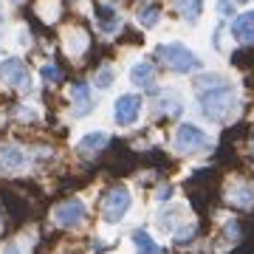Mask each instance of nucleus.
Returning a JSON list of instances; mask_svg holds the SVG:
<instances>
[{"label":"nucleus","mask_w":254,"mask_h":254,"mask_svg":"<svg viewBox=\"0 0 254 254\" xmlns=\"http://www.w3.org/2000/svg\"><path fill=\"white\" fill-rule=\"evenodd\" d=\"M237 110V93L232 88V82L223 88H212V91L200 93V113L209 122H229Z\"/></svg>","instance_id":"obj_1"},{"label":"nucleus","mask_w":254,"mask_h":254,"mask_svg":"<svg viewBox=\"0 0 254 254\" xmlns=\"http://www.w3.org/2000/svg\"><path fill=\"white\" fill-rule=\"evenodd\" d=\"M158 57L178 73H190V71H198L200 68L198 54L190 51L184 43H161V46H158Z\"/></svg>","instance_id":"obj_2"},{"label":"nucleus","mask_w":254,"mask_h":254,"mask_svg":"<svg viewBox=\"0 0 254 254\" xmlns=\"http://www.w3.org/2000/svg\"><path fill=\"white\" fill-rule=\"evenodd\" d=\"M173 147L178 150V153H200V150H209V147H212V141H209V136L200 130L198 125L184 122V125L175 130Z\"/></svg>","instance_id":"obj_3"},{"label":"nucleus","mask_w":254,"mask_h":254,"mask_svg":"<svg viewBox=\"0 0 254 254\" xmlns=\"http://www.w3.org/2000/svg\"><path fill=\"white\" fill-rule=\"evenodd\" d=\"M127 209H130V192H127V187H116L102 200V220L105 223H119L127 215Z\"/></svg>","instance_id":"obj_4"},{"label":"nucleus","mask_w":254,"mask_h":254,"mask_svg":"<svg viewBox=\"0 0 254 254\" xmlns=\"http://www.w3.org/2000/svg\"><path fill=\"white\" fill-rule=\"evenodd\" d=\"M0 79L6 85H11V88H28L31 85V73H28L23 60L6 57V60H0Z\"/></svg>","instance_id":"obj_5"},{"label":"nucleus","mask_w":254,"mask_h":254,"mask_svg":"<svg viewBox=\"0 0 254 254\" xmlns=\"http://www.w3.org/2000/svg\"><path fill=\"white\" fill-rule=\"evenodd\" d=\"M54 223L57 226H65V229H76L85 223V203H82L79 198H71L65 200V203H60V206H54Z\"/></svg>","instance_id":"obj_6"},{"label":"nucleus","mask_w":254,"mask_h":254,"mask_svg":"<svg viewBox=\"0 0 254 254\" xmlns=\"http://www.w3.org/2000/svg\"><path fill=\"white\" fill-rule=\"evenodd\" d=\"M141 96H136V93H125V96H119L116 99V108H113V116H116V122L122 127H133L138 122V116H141Z\"/></svg>","instance_id":"obj_7"},{"label":"nucleus","mask_w":254,"mask_h":254,"mask_svg":"<svg viewBox=\"0 0 254 254\" xmlns=\"http://www.w3.org/2000/svg\"><path fill=\"white\" fill-rule=\"evenodd\" d=\"M71 99H73V119L88 116L93 110V99H91V88L85 82H73L71 88Z\"/></svg>","instance_id":"obj_8"},{"label":"nucleus","mask_w":254,"mask_h":254,"mask_svg":"<svg viewBox=\"0 0 254 254\" xmlns=\"http://www.w3.org/2000/svg\"><path fill=\"white\" fill-rule=\"evenodd\" d=\"M93 17H96L99 31H105V34H113V31H119V26H122L119 11L113 9V6H105V3H99V6L93 9Z\"/></svg>","instance_id":"obj_9"},{"label":"nucleus","mask_w":254,"mask_h":254,"mask_svg":"<svg viewBox=\"0 0 254 254\" xmlns=\"http://www.w3.org/2000/svg\"><path fill=\"white\" fill-rule=\"evenodd\" d=\"M232 34L237 43H254V9L237 14V20L232 23Z\"/></svg>","instance_id":"obj_10"},{"label":"nucleus","mask_w":254,"mask_h":254,"mask_svg":"<svg viewBox=\"0 0 254 254\" xmlns=\"http://www.w3.org/2000/svg\"><path fill=\"white\" fill-rule=\"evenodd\" d=\"M130 82L138 88H153L155 85V68L153 63H136L130 68Z\"/></svg>","instance_id":"obj_11"},{"label":"nucleus","mask_w":254,"mask_h":254,"mask_svg":"<svg viewBox=\"0 0 254 254\" xmlns=\"http://www.w3.org/2000/svg\"><path fill=\"white\" fill-rule=\"evenodd\" d=\"M226 198L232 200V203H237V206H252L254 203V187L252 184H243V181H235L229 187Z\"/></svg>","instance_id":"obj_12"},{"label":"nucleus","mask_w":254,"mask_h":254,"mask_svg":"<svg viewBox=\"0 0 254 254\" xmlns=\"http://www.w3.org/2000/svg\"><path fill=\"white\" fill-rule=\"evenodd\" d=\"M175 9L190 26H195L203 14V0H175Z\"/></svg>","instance_id":"obj_13"},{"label":"nucleus","mask_w":254,"mask_h":254,"mask_svg":"<svg viewBox=\"0 0 254 254\" xmlns=\"http://www.w3.org/2000/svg\"><path fill=\"white\" fill-rule=\"evenodd\" d=\"M105 144H108V133L96 130V133H88V136L82 138L79 144H76V150H82V153H96V150H102Z\"/></svg>","instance_id":"obj_14"},{"label":"nucleus","mask_w":254,"mask_h":254,"mask_svg":"<svg viewBox=\"0 0 254 254\" xmlns=\"http://www.w3.org/2000/svg\"><path fill=\"white\" fill-rule=\"evenodd\" d=\"M23 161H26V155L20 153L17 147H0V164L6 170H20Z\"/></svg>","instance_id":"obj_15"},{"label":"nucleus","mask_w":254,"mask_h":254,"mask_svg":"<svg viewBox=\"0 0 254 254\" xmlns=\"http://www.w3.org/2000/svg\"><path fill=\"white\" fill-rule=\"evenodd\" d=\"M133 243H136V249H138V254H164V249L161 246H155L153 243V237L147 235V232H133Z\"/></svg>","instance_id":"obj_16"},{"label":"nucleus","mask_w":254,"mask_h":254,"mask_svg":"<svg viewBox=\"0 0 254 254\" xmlns=\"http://www.w3.org/2000/svg\"><path fill=\"white\" fill-rule=\"evenodd\" d=\"M85 48H88L85 31H68V54L79 57V54H85Z\"/></svg>","instance_id":"obj_17"},{"label":"nucleus","mask_w":254,"mask_h":254,"mask_svg":"<svg viewBox=\"0 0 254 254\" xmlns=\"http://www.w3.org/2000/svg\"><path fill=\"white\" fill-rule=\"evenodd\" d=\"M155 23H158V6H141V9H138V26L153 28Z\"/></svg>","instance_id":"obj_18"},{"label":"nucleus","mask_w":254,"mask_h":254,"mask_svg":"<svg viewBox=\"0 0 254 254\" xmlns=\"http://www.w3.org/2000/svg\"><path fill=\"white\" fill-rule=\"evenodd\" d=\"M40 73H43V79H46V82H60V79H63V71H60V65H51V63L43 65V71H40Z\"/></svg>","instance_id":"obj_19"},{"label":"nucleus","mask_w":254,"mask_h":254,"mask_svg":"<svg viewBox=\"0 0 254 254\" xmlns=\"http://www.w3.org/2000/svg\"><path fill=\"white\" fill-rule=\"evenodd\" d=\"M110 82H113V71H110V68H102V71L96 73V85L105 91V88H110Z\"/></svg>","instance_id":"obj_20"},{"label":"nucleus","mask_w":254,"mask_h":254,"mask_svg":"<svg viewBox=\"0 0 254 254\" xmlns=\"http://www.w3.org/2000/svg\"><path fill=\"white\" fill-rule=\"evenodd\" d=\"M218 14L220 17H232L235 14V0H218Z\"/></svg>","instance_id":"obj_21"},{"label":"nucleus","mask_w":254,"mask_h":254,"mask_svg":"<svg viewBox=\"0 0 254 254\" xmlns=\"http://www.w3.org/2000/svg\"><path fill=\"white\" fill-rule=\"evenodd\" d=\"M192 235H195V223H190V226H187V229H181V232H178V235H175V243H190V237Z\"/></svg>","instance_id":"obj_22"},{"label":"nucleus","mask_w":254,"mask_h":254,"mask_svg":"<svg viewBox=\"0 0 254 254\" xmlns=\"http://www.w3.org/2000/svg\"><path fill=\"white\" fill-rule=\"evenodd\" d=\"M155 198H158V200H170V198H173V187H170V184H167V187H161Z\"/></svg>","instance_id":"obj_23"},{"label":"nucleus","mask_w":254,"mask_h":254,"mask_svg":"<svg viewBox=\"0 0 254 254\" xmlns=\"http://www.w3.org/2000/svg\"><path fill=\"white\" fill-rule=\"evenodd\" d=\"M3 254H20V249H17V246H14V243H9V246H6V249H3Z\"/></svg>","instance_id":"obj_24"}]
</instances>
